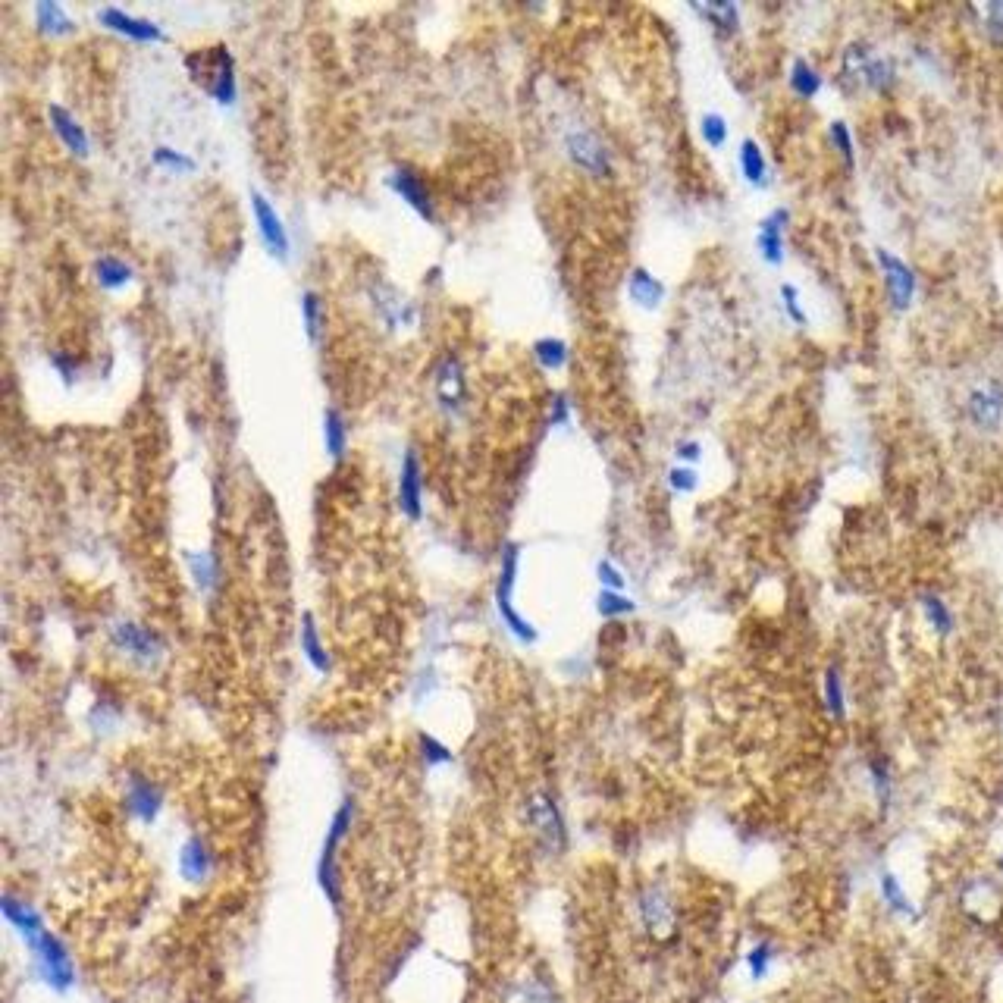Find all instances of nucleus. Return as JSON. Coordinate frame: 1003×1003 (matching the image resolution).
Wrapping results in <instances>:
<instances>
[{"label":"nucleus","instance_id":"f257e3e1","mask_svg":"<svg viewBox=\"0 0 1003 1003\" xmlns=\"http://www.w3.org/2000/svg\"><path fill=\"white\" fill-rule=\"evenodd\" d=\"M355 815H358V806L352 797H342V803L333 809L330 815V825H326V834H323V844H320V853H317V869H314V878H317V888L323 894V900L330 903L333 909L342 906V872H339V853H342V844H345V837L352 834L355 828Z\"/></svg>","mask_w":1003,"mask_h":1003},{"label":"nucleus","instance_id":"f03ea898","mask_svg":"<svg viewBox=\"0 0 1003 1003\" xmlns=\"http://www.w3.org/2000/svg\"><path fill=\"white\" fill-rule=\"evenodd\" d=\"M32 956V972L38 982L48 988L51 994H69L76 988V960L69 947L54 935L51 928H44L41 935H35L32 941L22 944Z\"/></svg>","mask_w":1003,"mask_h":1003},{"label":"nucleus","instance_id":"7ed1b4c3","mask_svg":"<svg viewBox=\"0 0 1003 1003\" xmlns=\"http://www.w3.org/2000/svg\"><path fill=\"white\" fill-rule=\"evenodd\" d=\"M518 568H521V546L518 543H508L502 549V562H499V580H496V609L499 618L505 621L508 634L515 637L518 643L530 646L536 643V627L515 609V587H518Z\"/></svg>","mask_w":1003,"mask_h":1003},{"label":"nucleus","instance_id":"20e7f679","mask_svg":"<svg viewBox=\"0 0 1003 1003\" xmlns=\"http://www.w3.org/2000/svg\"><path fill=\"white\" fill-rule=\"evenodd\" d=\"M841 79L859 82L862 88L884 95V91H891L894 82H897V66H894L891 57H881L872 48H856V44H853V48L844 54Z\"/></svg>","mask_w":1003,"mask_h":1003},{"label":"nucleus","instance_id":"39448f33","mask_svg":"<svg viewBox=\"0 0 1003 1003\" xmlns=\"http://www.w3.org/2000/svg\"><path fill=\"white\" fill-rule=\"evenodd\" d=\"M163 803H167V797H163V787L151 775H145V772H129L126 775V784H123V812L129 815L132 822L154 825L160 819V812H163Z\"/></svg>","mask_w":1003,"mask_h":1003},{"label":"nucleus","instance_id":"423d86ee","mask_svg":"<svg viewBox=\"0 0 1003 1003\" xmlns=\"http://www.w3.org/2000/svg\"><path fill=\"white\" fill-rule=\"evenodd\" d=\"M110 640L116 649L142 665H154L163 652V640L151 631V627L138 624V621H116L110 631Z\"/></svg>","mask_w":1003,"mask_h":1003},{"label":"nucleus","instance_id":"0eeeda50","mask_svg":"<svg viewBox=\"0 0 1003 1003\" xmlns=\"http://www.w3.org/2000/svg\"><path fill=\"white\" fill-rule=\"evenodd\" d=\"M875 258H878V267H881V276H884V289H888L891 308L894 311H906L909 305H913V298H916V273H913V267H909L906 261H900L897 254L888 251V248H878Z\"/></svg>","mask_w":1003,"mask_h":1003},{"label":"nucleus","instance_id":"6e6552de","mask_svg":"<svg viewBox=\"0 0 1003 1003\" xmlns=\"http://www.w3.org/2000/svg\"><path fill=\"white\" fill-rule=\"evenodd\" d=\"M176 869H179V878L185 884L201 888V884H207L217 872V853H214L211 844L204 841V837L192 834V837H185L179 853H176Z\"/></svg>","mask_w":1003,"mask_h":1003},{"label":"nucleus","instance_id":"1a4fd4ad","mask_svg":"<svg viewBox=\"0 0 1003 1003\" xmlns=\"http://www.w3.org/2000/svg\"><path fill=\"white\" fill-rule=\"evenodd\" d=\"M527 822L530 828L536 831V837L552 847V850H565L568 844V828H565V819H562V812H558L555 800L549 797V793H536V797L530 800L527 806Z\"/></svg>","mask_w":1003,"mask_h":1003},{"label":"nucleus","instance_id":"9d476101","mask_svg":"<svg viewBox=\"0 0 1003 1003\" xmlns=\"http://www.w3.org/2000/svg\"><path fill=\"white\" fill-rule=\"evenodd\" d=\"M399 508L408 521L424 518V468L414 449H408L399 464Z\"/></svg>","mask_w":1003,"mask_h":1003},{"label":"nucleus","instance_id":"9b49d317","mask_svg":"<svg viewBox=\"0 0 1003 1003\" xmlns=\"http://www.w3.org/2000/svg\"><path fill=\"white\" fill-rule=\"evenodd\" d=\"M251 211H254V223H258V232L267 245V251L273 258H286L289 254V232L283 226V217L276 214V207L254 189L251 192Z\"/></svg>","mask_w":1003,"mask_h":1003},{"label":"nucleus","instance_id":"f8f14e48","mask_svg":"<svg viewBox=\"0 0 1003 1003\" xmlns=\"http://www.w3.org/2000/svg\"><path fill=\"white\" fill-rule=\"evenodd\" d=\"M0 913H4V922L16 931V938L26 944L35 935H41L48 922H44L41 909L35 903H29L26 897H16V894H4L0 897Z\"/></svg>","mask_w":1003,"mask_h":1003},{"label":"nucleus","instance_id":"ddd939ff","mask_svg":"<svg viewBox=\"0 0 1003 1003\" xmlns=\"http://www.w3.org/2000/svg\"><path fill=\"white\" fill-rule=\"evenodd\" d=\"M969 421L978 430H997L1003 421V386L1000 383H985V386H975L969 392Z\"/></svg>","mask_w":1003,"mask_h":1003},{"label":"nucleus","instance_id":"4468645a","mask_svg":"<svg viewBox=\"0 0 1003 1003\" xmlns=\"http://www.w3.org/2000/svg\"><path fill=\"white\" fill-rule=\"evenodd\" d=\"M98 22H101L104 29H110L116 35H126L132 41H145L148 44V41H160L163 38L157 22L142 19V16H132V13H126L120 7H101L98 10Z\"/></svg>","mask_w":1003,"mask_h":1003},{"label":"nucleus","instance_id":"2eb2a0df","mask_svg":"<svg viewBox=\"0 0 1003 1003\" xmlns=\"http://www.w3.org/2000/svg\"><path fill=\"white\" fill-rule=\"evenodd\" d=\"M565 145H568V154L580 170H587L593 176H609L612 173L609 151L599 145V138L593 132H571Z\"/></svg>","mask_w":1003,"mask_h":1003},{"label":"nucleus","instance_id":"dca6fc26","mask_svg":"<svg viewBox=\"0 0 1003 1003\" xmlns=\"http://www.w3.org/2000/svg\"><path fill=\"white\" fill-rule=\"evenodd\" d=\"M389 185H392V192L395 195H399L408 207H414V211L417 214H421L424 220H436V207H433V195H430V189H427V182L421 179V176H417V173H411V170H395L392 176H389Z\"/></svg>","mask_w":1003,"mask_h":1003},{"label":"nucleus","instance_id":"f3484780","mask_svg":"<svg viewBox=\"0 0 1003 1003\" xmlns=\"http://www.w3.org/2000/svg\"><path fill=\"white\" fill-rule=\"evenodd\" d=\"M787 223H790L787 207H775V211L759 223L756 245H759V254H762L765 264L778 267L784 261V229H787Z\"/></svg>","mask_w":1003,"mask_h":1003},{"label":"nucleus","instance_id":"a211bd4d","mask_svg":"<svg viewBox=\"0 0 1003 1003\" xmlns=\"http://www.w3.org/2000/svg\"><path fill=\"white\" fill-rule=\"evenodd\" d=\"M207 91H211L214 101L223 107L236 101V66H232V57L226 48H217L211 57V82H207Z\"/></svg>","mask_w":1003,"mask_h":1003},{"label":"nucleus","instance_id":"6ab92c4d","mask_svg":"<svg viewBox=\"0 0 1003 1003\" xmlns=\"http://www.w3.org/2000/svg\"><path fill=\"white\" fill-rule=\"evenodd\" d=\"M298 646H301V656L308 659V665L317 671V674H326L333 668V659H330V652H326V643L320 637V627L314 621V615H305L301 618V627H298Z\"/></svg>","mask_w":1003,"mask_h":1003},{"label":"nucleus","instance_id":"aec40b11","mask_svg":"<svg viewBox=\"0 0 1003 1003\" xmlns=\"http://www.w3.org/2000/svg\"><path fill=\"white\" fill-rule=\"evenodd\" d=\"M48 116H51V126H54L57 138L66 145V151H73L76 157H88V135L79 126L76 116L69 113L66 107H60V104H51Z\"/></svg>","mask_w":1003,"mask_h":1003},{"label":"nucleus","instance_id":"412c9836","mask_svg":"<svg viewBox=\"0 0 1003 1003\" xmlns=\"http://www.w3.org/2000/svg\"><path fill=\"white\" fill-rule=\"evenodd\" d=\"M878 894H881L884 906H888L894 916L909 919V922H916V919H919L916 903L909 900V894H906V888H903V881H900L894 872H881V878H878Z\"/></svg>","mask_w":1003,"mask_h":1003},{"label":"nucleus","instance_id":"4be33fe9","mask_svg":"<svg viewBox=\"0 0 1003 1003\" xmlns=\"http://www.w3.org/2000/svg\"><path fill=\"white\" fill-rule=\"evenodd\" d=\"M640 919H643V925L652 931V935H656V938H662L665 935V931L671 928V903H668V897L662 894V891H646V894H640Z\"/></svg>","mask_w":1003,"mask_h":1003},{"label":"nucleus","instance_id":"5701e85b","mask_svg":"<svg viewBox=\"0 0 1003 1003\" xmlns=\"http://www.w3.org/2000/svg\"><path fill=\"white\" fill-rule=\"evenodd\" d=\"M627 295H631V301H637L640 308H659L662 305V298H665V286H662V279H656L649 270L637 267L631 273V279H627Z\"/></svg>","mask_w":1003,"mask_h":1003},{"label":"nucleus","instance_id":"b1692460","mask_svg":"<svg viewBox=\"0 0 1003 1003\" xmlns=\"http://www.w3.org/2000/svg\"><path fill=\"white\" fill-rule=\"evenodd\" d=\"M737 163H740V176L750 185H765L768 182V160H765V151L759 148L756 138H743L740 151H737Z\"/></svg>","mask_w":1003,"mask_h":1003},{"label":"nucleus","instance_id":"393cba45","mask_svg":"<svg viewBox=\"0 0 1003 1003\" xmlns=\"http://www.w3.org/2000/svg\"><path fill=\"white\" fill-rule=\"evenodd\" d=\"M323 449L333 461H339L348 449V424L339 408H326L323 411Z\"/></svg>","mask_w":1003,"mask_h":1003},{"label":"nucleus","instance_id":"a878e982","mask_svg":"<svg viewBox=\"0 0 1003 1003\" xmlns=\"http://www.w3.org/2000/svg\"><path fill=\"white\" fill-rule=\"evenodd\" d=\"M919 609L928 621V627L935 631L938 637H950L953 634V612H950V605L938 596V593H922L919 596Z\"/></svg>","mask_w":1003,"mask_h":1003},{"label":"nucleus","instance_id":"bb28decb","mask_svg":"<svg viewBox=\"0 0 1003 1003\" xmlns=\"http://www.w3.org/2000/svg\"><path fill=\"white\" fill-rule=\"evenodd\" d=\"M35 26L44 32V35H69L76 29V22L66 16V10L60 4H54V0H41V4L35 7Z\"/></svg>","mask_w":1003,"mask_h":1003},{"label":"nucleus","instance_id":"cd10ccee","mask_svg":"<svg viewBox=\"0 0 1003 1003\" xmlns=\"http://www.w3.org/2000/svg\"><path fill=\"white\" fill-rule=\"evenodd\" d=\"M790 91L800 101H812L822 91V76L815 73L812 63L806 57H797V60L790 63Z\"/></svg>","mask_w":1003,"mask_h":1003},{"label":"nucleus","instance_id":"c85d7f7f","mask_svg":"<svg viewBox=\"0 0 1003 1003\" xmlns=\"http://www.w3.org/2000/svg\"><path fill=\"white\" fill-rule=\"evenodd\" d=\"M185 562H189V574H192L195 587L201 593H214L217 590L220 568H217V558L211 552H189V555H185Z\"/></svg>","mask_w":1003,"mask_h":1003},{"label":"nucleus","instance_id":"c756f323","mask_svg":"<svg viewBox=\"0 0 1003 1003\" xmlns=\"http://www.w3.org/2000/svg\"><path fill=\"white\" fill-rule=\"evenodd\" d=\"M95 276H98V283L110 292L116 289H123L132 283V267L123 261V258H116V254H101V258L95 261Z\"/></svg>","mask_w":1003,"mask_h":1003},{"label":"nucleus","instance_id":"7c9ffc66","mask_svg":"<svg viewBox=\"0 0 1003 1003\" xmlns=\"http://www.w3.org/2000/svg\"><path fill=\"white\" fill-rule=\"evenodd\" d=\"M439 399L446 408H455L461 402V395H464V380H461V364L455 358H446L439 367Z\"/></svg>","mask_w":1003,"mask_h":1003},{"label":"nucleus","instance_id":"2f4dec72","mask_svg":"<svg viewBox=\"0 0 1003 1003\" xmlns=\"http://www.w3.org/2000/svg\"><path fill=\"white\" fill-rule=\"evenodd\" d=\"M699 16H703L709 26L721 35H734L737 26H740V10L734 4H706V7H693Z\"/></svg>","mask_w":1003,"mask_h":1003},{"label":"nucleus","instance_id":"473e14b6","mask_svg":"<svg viewBox=\"0 0 1003 1003\" xmlns=\"http://www.w3.org/2000/svg\"><path fill=\"white\" fill-rule=\"evenodd\" d=\"M533 355H536V361H540V367H546V370H562V367L568 364V345H565L562 339L546 336V339H536V342H533Z\"/></svg>","mask_w":1003,"mask_h":1003},{"label":"nucleus","instance_id":"72a5a7b5","mask_svg":"<svg viewBox=\"0 0 1003 1003\" xmlns=\"http://www.w3.org/2000/svg\"><path fill=\"white\" fill-rule=\"evenodd\" d=\"M596 612L602 618H624V615H631L637 612V602L631 596H624V593H615V590H599L596 596Z\"/></svg>","mask_w":1003,"mask_h":1003},{"label":"nucleus","instance_id":"f704fd0d","mask_svg":"<svg viewBox=\"0 0 1003 1003\" xmlns=\"http://www.w3.org/2000/svg\"><path fill=\"white\" fill-rule=\"evenodd\" d=\"M417 750H421V759H424L427 768H442V765H452L455 762V753L439 737H433V734H421V737H417Z\"/></svg>","mask_w":1003,"mask_h":1003},{"label":"nucleus","instance_id":"c9c22d12","mask_svg":"<svg viewBox=\"0 0 1003 1003\" xmlns=\"http://www.w3.org/2000/svg\"><path fill=\"white\" fill-rule=\"evenodd\" d=\"M825 706L831 712V718L841 721L847 715V696H844V681H841V671L828 668L825 671Z\"/></svg>","mask_w":1003,"mask_h":1003},{"label":"nucleus","instance_id":"e433bc0d","mask_svg":"<svg viewBox=\"0 0 1003 1003\" xmlns=\"http://www.w3.org/2000/svg\"><path fill=\"white\" fill-rule=\"evenodd\" d=\"M699 135L709 148H725L728 145V120L721 113H703L699 116Z\"/></svg>","mask_w":1003,"mask_h":1003},{"label":"nucleus","instance_id":"4c0bfd02","mask_svg":"<svg viewBox=\"0 0 1003 1003\" xmlns=\"http://www.w3.org/2000/svg\"><path fill=\"white\" fill-rule=\"evenodd\" d=\"M301 323H305V333L308 339H317L323 330V301L317 292H305L301 295Z\"/></svg>","mask_w":1003,"mask_h":1003},{"label":"nucleus","instance_id":"58836bf2","mask_svg":"<svg viewBox=\"0 0 1003 1003\" xmlns=\"http://www.w3.org/2000/svg\"><path fill=\"white\" fill-rule=\"evenodd\" d=\"M772 963H775V947L768 941H759L750 953H746V969H750L753 982H762V978L772 972Z\"/></svg>","mask_w":1003,"mask_h":1003},{"label":"nucleus","instance_id":"ea45409f","mask_svg":"<svg viewBox=\"0 0 1003 1003\" xmlns=\"http://www.w3.org/2000/svg\"><path fill=\"white\" fill-rule=\"evenodd\" d=\"M151 160L157 163V167H163V170H173V173H195V167H198V163H195L189 154L173 151V148H167V145L154 148Z\"/></svg>","mask_w":1003,"mask_h":1003},{"label":"nucleus","instance_id":"a19ab883","mask_svg":"<svg viewBox=\"0 0 1003 1003\" xmlns=\"http://www.w3.org/2000/svg\"><path fill=\"white\" fill-rule=\"evenodd\" d=\"M828 135H831V145L837 148V154H841V157H844V163H847V167L853 170V163H856V148H853V135H850V126H847L844 120H834V123H831V129H828Z\"/></svg>","mask_w":1003,"mask_h":1003},{"label":"nucleus","instance_id":"79ce46f5","mask_svg":"<svg viewBox=\"0 0 1003 1003\" xmlns=\"http://www.w3.org/2000/svg\"><path fill=\"white\" fill-rule=\"evenodd\" d=\"M668 486L674 489V493L687 496V493H693V489L699 486V477H696V471L690 468V464H678V468L668 471Z\"/></svg>","mask_w":1003,"mask_h":1003},{"label":"nucleus","instance_id":"37998d69","mask_svg":"<svg viewBox=\"0 0 1003 1003\" xmlns=\"http://www.w3.org/2000/svg\"><path fill=\"white\" fill-rule=\"evenodd\" d=\"M596 577H599V583H602V590H615V593H624V587H627V580H624V574L609 562V558H602V562L596 565Z\"/></svg>","mask_w":1003,"mask_h":1003},{"label":"nucleus","instance_id":"c03bdc74","mask_svg":"<svg viewBox=\"0 0 1003 1003\" xmlns=\"http://www.w3.org/2000/svg\"><path fill=\"white\" fill-rule=\"evenodd\" d=\"M781 298H784V311H787V317H790L793 323H797V326H806L809 317H806V311H803V305H800V292L793 289L790 283H784V286H781Z\"/></svg>","mask_w":1003,"mask_h":1003},{"label":"nucleus","instance_id":"a18cd8bd","mask_svg":"<svg viewBox=\"0 0 1003 1003\" xmlns=\"http://www.w3.org/2000/svg\"><path fill=\"white\" fill-rule=\"evenodd\" d=\"M869 775H872V784H875L878 800H888V797H891V772H888V765H884L881 759L869 762Z\"/></svg>","mask_w":1003,"mask_h":1003},{"label":"nucleus","instance_id":"49530a36","mask_svg":"<svg viewBox=\"0 0 1003 1003\" xmlns=\"http://www.w3.org/2000/svg\"><path fill=\"white\" fill-rule=\"evenodd\" d=\"M985 32L991 44H1003V4H988L985 7Z\"/></svg>","mask_w":1003,"mask_h":1003},{"label":"nucleus","instance_id":"de8ad7c7","mask_svg":"<svg viewBox=\"0 0 1003 1003\" xmlns=\"http://www.w3.org/2000/svg\"><path fill=\"white\" fill-rule=\"evenodd\" d=\"M674 455H678L684 464H690V468H693V464H696L699 458H703V446H699V442H693V439H687V442H681L678 452H674Z\"/></svg>","mask_w":1003,"mask_h":1003},{"label":"nucleus","instance_id":"09e8293b","mask_svg":"<svg viewBox=\"0 0 1003 1003\" xmlns=\"http://www.w3.org/2000/svg\"><path fill=\"white\" fill-rule=\"evenodd\" d=\"M568 402H565V395H555V402H552V427H565L568 424Z\"/></svg>","mask_w":1003,"mask_h":1003},{"label":"nucleus","instance_id":"8fccbe9b","mask_svg":"<svg viewBox=\"0 0 1003 1003\" xmlns=\"http://www.w3.org/2000/svg\"><path fill=\"white\" fill-rule=\"evenodd\" d=\"M997 869H1000V875H1003V856L997 859Z\"/></svg>","mask_w":1003,"mask_h":1003}]
</instances>
